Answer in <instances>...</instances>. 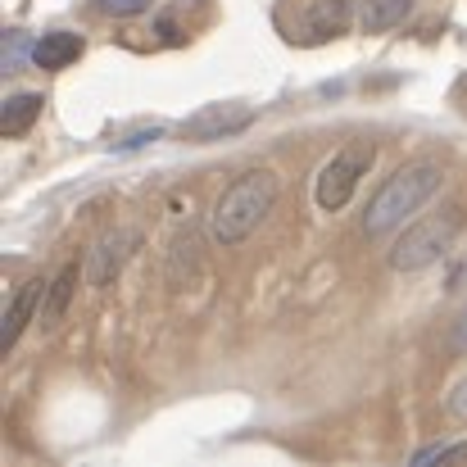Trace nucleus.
Here are the masks:
<instances>
[{"label":"nucleus","instance_id":"obj_12","mask_svg":"<svg viewBox=\"0 0 467 467\" xmlns=\"http://www.w3.org/2000/svg\"><path fill=\"white\" fill-rule=\"evenodd\" d=\"M413 463L427 467V463H467V441H454V445H431V450H418Z\"/></svg>","mask_w":467,"mask_h":467},{"label":"nucleus","instance_id":"obj_9","mask_svg":"<svg viewBox=\"0 0 467 467\" xmlns=\"http://www.w3.org/2000/svg\"><path fill=\"white\" fill-rule=\"evenodd\" d=\"M41 96L36 91H18V96H9L5 100V114H0V132L5 137H23V132H32V123L41 119Z\"/></svg>","mask_w":467,"mask_h":467},{"label":"nucleus","instance_id":"obj_10","mask_svg":"<svg viewBox=\"0 0 467 467\" xmlns=\"http://www.w3.org/2000/svg\"><path fill=\"white\" fill-rule=\"evenodd\" d=\"M123 245H132V236H105L96 250H91V268H87V277H91V286H109V277L123 268Z\"/></svg>","mask_w":467,"mask_h":467},{"label":"nucleus","instance_id":"obj_3","mask_svg":"<svg viewBox=\"0 0 467 467\" xmlns=\"http://www.w3.org/2000/svg\"><path fill=\"white\" fill-rule=\"evenodd\" d=\"M463 218H467L463 204H445V209L427 213L422 223H413V227L395 241L390 268H395V273H422V268H431L436 259H445L450 245H454V236L463 232Z\"/></svg>","mask_w":467,"mask_h":467},{"label":"nucleus","instance_id":"obj_8","mask_svg":"<svg viewBox=\"0 0 467 467\" xmlns=\"http://www.w3.org/2000/svg\"><path fill=\"white\" fill-rule=\"evenodd\" d=\"M78 277H82V268L78 264H64L59 273H55V282L46 286V300H41V313H36V322L41 327H55L68 305H73V291H78Z\"/></svg>","mask_w":467,"mask_h":467},{"label":"nucleus","instance_id":"obj_14","mask_svg":"<svg viewBox=\"0 0 467 467\" xmlns=\"http://www.w3.org/2000/svg\"><path fill=\"white\" fill-rule=\"evenodd\" d=\"M450 413L459 418V422H467V381L454 390V400H450Z\"/></svg>","mask_w":467,"mask_h":467},{"label":"nucleus","instance_id":"obj_7","mask_svg":"<svg viewBox=\"0 0 467 467\" xmlns=\"http://www.w3.org/2000/svg\"><path fill=\"white\" fill-rule=\"evenodd\" d=\"M82 50H87V41L78 32H46L41 41H32V64L36 68H68Z\"/></svg>","mask_w":467,"mask_h":467},{"label":"nucleus","instance_id":"obj_4","mask_svg":"<svg viewBox=\"0 0 467 467\" xmlns=\"http://www.w3.org/2000/svg\"><path fill=\"white\" fill-rule=\"evenodd\" d=\"M372 159H377L372 146H349V150L327 159L322 172H317V191H313L317 195V209H327V213L345 209L349 195H354V186H358V177L372 168Z\"/></svg>","mask_w":467,"mask_h":467},{"label":"nucleus","instance_id":"obj_6","mask_svg":"<svg viewBox=\"0 0 467 467\" xmlns=\"http://www.w3.org/2000/svg\"><path fill=\"white\" fill-rule=\"evenodd\" d=\"M46 286L50 282H41V277H27L23 286H18V296H14V305L5 313V331H0V349H9L18 336H23V327L41 313V300H46Z\"/></svg>","mask_w":467,"mask_h":467},{"label":"nucleus","instance_id":"obj_11","mask_svg":"<svg viewBox=\"0 0 467 467\" xmlns=\"http://www.w3.org/2000/svg\"><path fill=\"white\" fill-rule=\"evenodd\" d=\"M409 9H413V0H363V27L368 32H390V27H400L404 18H409Z\"/></svg>","mask_w":467,"mask_h":467},{"label":"nucleus","instance_id":"obj_13","mask_svg":"<svg viewBox=\"0 0 467 467\" xmlns=\"http://www.w3.org/2000/svg\"><path fill=\"white\" fill-rule=\"evenodd\" d=\"M100 5V14H114V18H137V14H146L155 0H96Z\"/></svg>","mask_w":467,"mask_h":467},{"label":"nucleus","instance_id":"obj_5","mask_svg":"<svg viewBox=\"0 0 467 467\" xmlns=\"http://www.w3.org/2000/svg\"><path fill=\"white\" fill-rule=\"evenodd\" d=\"M254 123V109L250 105H204L200 114H191L182 123V137L204 146V141H223V137H236Z\"/></svg>","mask_w":467,"mask_h":467},{"label":"nucleus","instance_id":"obj_1","mask_svg":"<svg viewBox=\"0 0 467 467\" xmlns=\"http://www.w3.org/2000/svg\"><path fill=\"white\" fill-rule=\"evenodd\" d=\"M445 182V168L436 159H413L404 163L400 172H390L381 182V191L368 200V213H363V232L368 236H386L395 227H404V218H413Z\"/></svg>","mask_w":467,"mask_h":467},{"label":"nucleus","instance_id":"obj_2","mask_svg":"<svg viewBox=\"0 0 467 467\" xmlns=\"http://www.w3.org/2000/svg\"><path fill=\"white\" fill-rule=\"evenodd\" d=\"M277 172L273 168H250V172H241L223 195H218V204H213V213H209V236L218 241V245H241L268 213H273V204H277Z\"/></svg>","mask_w":467,"mask_h":467},{"label":"nucleus","instance_id":"obj_15","mask_svg":"<svg viewBox=\"0 0 467 467\" xmlns=\"http://www.w3.org/2000/svg\"><path fill=\"white\" fill-rule=\"evenodd\" d=\"M454 349H459V354H467V309L459 313V322H454Z\"/></svg>","mask_w":467,"mask_h":467}]
</instances>
